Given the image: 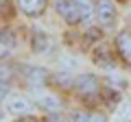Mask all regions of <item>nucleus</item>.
Returning a JSON list of instances; mask_svg holds the SVG:
<instances>
[{"mask_svg": "<svg viewBox=\"0 0 131 122\" xmlns=\"http://www.w3.org/2000/svg\"><path fill=\"white\" fill-rule=\"evenodd\" d=\"M74 89H77V94L83 100H92V98H96V96L103 92L101 81L94 74H79L77 81H74Z\"/></svg>", "mask_w": 131, "mask_h": 122, "instance_id": "1", "label": "nucleus"}, {"mask_svg": "<svg viewBox=\"0 0 131 122\" xmlns=\"http://www.w3.org/2000/svg\"><path fill=\"white\" fill-rule=\"evenodd\" d=\"M116 20H118V11L112 0H96V22L101 26H114Z\"/></svg>", "mask_w": 131, "mask_h": 122, "instance_id": "2", "label": "nucleus"}, {"mask_svg": "<svg viewBox=\"0 0 131 122\" xmlns=\"http://www.w3.org/2000/svg\"><path fill=\"white\" fill-rule=\"evenodd\" d=\"M18 11L26 18H39L46 13L48 9V0H15Z\"/></svg>", "mask_w": 131, "mask_h": 122, "instance_id": "3", "label": "nucleus"}, {"mask_svg": "<svg viewBox=\"0 0 131 122\" xmlns=\"http://www.w3.org/2000/svg\"><path fill=\"white\" fill-rule=\"evenodd\" d=\"M55 11L63 18L66 24H70V26L81 24V18H79V13H77L74 5H72V0H55Z\"/></svg>", "mask_w": 131, "mask_h": 122, "instance_id": "4", "label": "nucleus"}, {"mask_svg": "<svg viewBox=\"0 0 131 122\" xmlns=\"http://www.w3.org/2000/svg\"><path fill=\"white\" fill-rule=\"evenodd\" d=\"M114 46H116V52L127 66H131V31H120L114 39Z\"/></svg>", "mask_w": 131, "mask_h": 122, "instance_id": "5", "label": "nucleus"}, {"mask_svg": "<svg viewBox=\"0 0 131 122\" xmlns=\"http://www.w3.org/2000/svg\"><path fill=\"white\" fill-rule=\"evenodd\" d=\"M72 5H74L81 22H90L92 18H96V2L94 0H72Z\"/></svg>", "mask_w": 131, "mask_h": 122, "instance_id": "6", "label": "nucleus"}, {"mask_svg": "<svg viewBox=\"0 0 131 122\" xmlns=\"http://www.w3.org/2000/svg\"><path fill=\"white\" fill-rule=\"evenodd\" d=\"M94 63H96L98 68L107 70V72L116 70V66H114V55L109 52L107 46H101V48H96V50H94Z\"/></svg>", "mask_w": 131, "mask_h": 122, "instance_id": "7", "label": "nucleus"}, {"mask_svg": "<svg viewBox=\"0 0 131 122\" xmlns=\"http://www.w3.org/2000/svg\"><path fill=\"white\" fill-rule=\"evenodd\" d=\"M50 48V37H48V33H44V31H33L31 35V50L35 52V55H44V52Z\"/></svg>", "mask_w": 131, "mask_h": 122, "instance_id": "8", "label": "nucleus"}, {"mask_svg": "<svg viewBox=\"0 0 131 122\" xmlns=\"http://www.w3.org/2000/svg\"><path fill=\"white\" fill-rule=\"evenodd\" d=\"M5 103H7V109H9L11 113H18V116H24V113H28L33 109L31 100H28L26 96H11Z\"/></svg>", "mask_w": 131, "mask_h": 122, "instance_id": "9", "label": "nucleus"}, {"mask_svg": "<svg viewBox=\"0 0 131 122\" xmlns=\"http://www.w3.org/2000/svg\"><path fill=\"white\" fill-rule=\"evenodd\" d=\"M37 103H39V107H42L44 111H48V113H57L61 107H63V105H61V100L57 98V96L48 94V92L37 94Z\"/></svg>", "mask_w": 131, "mask_h": 122, "instance_id": "10", "label": "nucleus"}, {"mask_svg": "<svg viewBox=\"0 0 131 122\" xmlns=\"http://www.w3.org/2000/svg\"><path fill=\"white\" fill-rule=\"evenodd\" d=\"M13 50H15V37H13V33L2 31V57L11 55Z\"/></svg>", "mask_w": 131, "mask_h": 122, "instance_id": "11", "label": "nucleus"}, {"mask_svg": "<svg viewBox=\"0 0 131 122\" xmlns=\"http://www.w3.org/2000/svg\"><path fill=\"white\" fill-rule=\"evenodd\" d=\"M50 81H52V83H57V85H63L66 89H70V87H74V81L77 79H72V76L66 74V72H57V74L50 76Z\"/></svg>", "mask_w": 131, "mask_h": 122, "instance_id": "12", "label": "nucleus"}, {"mask_svg": "<svg viewBox=\"0 0 131 122\" xmlns=\"http://www.w3.org/2000/svg\"><path fill=\"white\" fill-rule=\"evenodd\" d=\"M101 94H103V100L107 105H116L118 100H120V92H118V89H114V87H103V92H101Z\"/></svg>", "mask_w": 131, "mask_h": 122, "instance_id": "13", "label": "nucleus"}, {"mask_svg": "<svg viewBox=\"0 0 131 122\" xmlns=\"http://www.w3.org/2000/svg\"><path fill=\"white\" fill-rule=\"evenodd\" d=\"M90 122H105L103 113H90Z\"/></svg>", "mask_w": 131, "mask_h": 122, "instance_id": "14", "label": "nucleus"}, {"mask_svg": "<svg viewBox=\"0 0 131 122\" xmlns=\"http://www.w3.org/2000/svg\"><path fill=\"white\" fill-rule=\"evenodd\" d=\"M44 122H63V120H61V118L57 116V113H48V118H46Z\"/></svg>", "mask_w": 131, "mask_h": 122, "instance_id": "15", "label": "nucleus"}, {"mask_svg": "<svg viewBox=\"0 0 131 122\" xmlns=\"http://www.w3.org/2000/svg\"><path fill=\"white\" fill-rule=\"evenodd\" d=\"M18 122H37V120H35V118H31V116H26V118H20Z\"/></svg>", "mask_w": 131, "mask_h": 122, "instance_id": "16", "label": "nucleus"}, {"mask_svg": "<svg viewBox=\"0 0 131 122\" xmlns=\"http://www.w3.org/2000/svg\"><path fill=\"white\" fill-rule=\"evenodd\" d=\"M120 2H125V0H120Z\"/></svg>", "mask_w": 131, "mask_h": 122, "instance_id": "17", "label": "nucleus"}]
</instances>
